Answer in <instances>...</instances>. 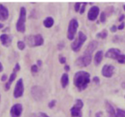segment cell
Returning <instances> with one entry per match:
<instances>
[{"mask_svg":"<svg viewBox=\"0 0 125 117\" xmlns=\"http://www.w3.org/2000/svg\"><path fill=\"white\" fill-rule=\"evenodd\" d=\"M73 82L79 91L84 90L90 82V74L87 71H77L74 76Z\"/></svg>","mask_w":125,"mask_h":117,"instance_id":"1","label":"cell"},{"mask_svg":"<svg viewBox=\"0 0 125 117\" xmlns=\"http://www.w3.org/2000/svg\"><path fill=\"white\" fill-rule=\"evenodd\" d=\"M25 41L30 47H38L43 44V37L41 34L26 36H25Z\"/></svg>","mask_w":125,"mask_h":117,"instance_id":"2","label":"cell"},{"mask_svg":"<svg viewBox=\"0 0 125 117\" xmlns=\"http://www.w3.org/2000/svg\"><path fill=\"white\" fill-rule=\"evenodd\" d=\"M26 9L25 7H21L20 9V15L16 22V30L19 32H25L26 31Z\"/></svg>","mask_w":125,"mask_h":117,"instance_id":"3","label":"cell"},{"mask_svg":"<svg viewBox=\"0 0 125 117\" xmlns=\"http://www.w3.org/2000/svg\"><path fill=\"white\" fill-rule=\"evenodd\" d=\"M86 40H87V36H86V35L84 34L83 32H82V31H79L77 38L75 40L74 42H73V43H72V45H71L72 49H73L74 52H78L79 50L81 49L83 44L84 42H85Z\"/></svg>","mask_w":125,"mask_h":117,"instance_id":"4","label":"cell"},{"mask_svg":"<svg viewBox=\"0 0 125 117\" xmlns=\"http://www.w3.org/2000/svg\"><path fill=\"white\" fill-rule=\"evenodd\" d=\"M77 27H78V22L77 19H72L69 22L67 30V38L69 40H73L74 38Z\"/></svg>","mask_w":125,"mask_h":117,"instance_id":"5","label":"cell"},{"mask_svg":"<svg viewBox=\"0 0 125 117\" xmlns=\"http://www.w3.org/2000/svg\"><path fill=\"white\" fill-rule=\"evenodd\" d=\"M20 70H21L20 64H19V63H16V64H15V67H14V70H13V71H12L11 75H10V78H9L8 81H7L6 84H5V86H4V90L5 91L10 90L12 83H13V81H15V78H16V76H17V72H18Z\"/></svg>","mask_w":125,"mask_h":117,"instance_id":"6","label":"cell"},{"mask_svg":"<svg viewBox=\"0 0 125 117\" xmlns=\"http://www.w3.org/2000/svg\"><path fill=\"white\" fill-rule=\"evenodd\" d=\"M83 107V103L81 99H77L75 104L71 109V114L73 117H82V109Z\"/></svg>","mask_w":125,"mask_h":117,"instance_id":"7","label":"cell"},{"mask_svg":"<svg viewBox=\"0 0 125 117\" xmlns=\"http://www.w3.org/2000/svg\"><path fill=\"white\" fill-rule=\"evenodd\" d=\"M31 93L36 101H41L44 97V91L39 86H33L31 88Z\"/></svg>","mask_w":125,"mask_h":117,"instance_id":"8","label":"cell"},{"mask_svg":"<svg viewBox=\"0 0 125 117\" xmlns=\"http://www.w3.org/2000/svg\"><path fill=\"white\" fill-rule=\"evenodd\" d=\"M24 93V84H23V79L20 78L17 81L16 84H15V88L14 90V97L15 99H19L21 98Z\"/></svg>","mask_w":125,"mask_h":117,"instance_id":"9","label":"cell"},{"mask_svg":"<svg viewBox=\"0 0 125 117\" xmlns=\"http://www.w3.org/2000/svg\"><path fill=\"white\" fill-rule=\"evenodd\" d=\"M91 60H92V56L91 55L83 54V56L79 57L76 61V64L79 67H86L89 64H90Z\"/></svg>","mask_w":125,"mask_h":117,"instance_id":"10","label":"cell"},{"mask_svg":"<svg viewBox=\"0 0 125 117\" xmlns=\"http://www.w3.org/2000/svg\"><path fill=\"white\" fill-rule=\"evenodd\" d=\"M23 111V106L21 104H15L10 108V114L11 117H21Z\"/></svg>","mask_w":125,"mask_h":117,"instance_id":"11","label":"cell"},{"mask_svg":"<svg viewBox=\"0 0 125 117\" xmlns=\"http://www.w3.org/2000/svg\"><path fill=\"white\" fill-rule=\"evenodd\" d=\"M115 67L112 64H105L101 70V74L105 77H112L114 74Z\"/></svg>","mask_w":125,"mask_h":117,"instance_id":"12","label":"cell"},{"mask_svg":"<svg viewBox=\"0 0 125 117\" xmlns=\"http://www.w3.org/2000/svg\"><path fill=\"white\" fill-rule=\"evenodd\" d=\"M100 13V9L98 6H93L92 8L89 9V13H88V18H89V20L91 21H94L97 16L99 15Z\"/></svg>","mask_w":125,"mask_h":117,"instance_id":"13","label":"cell"},{"mask_svg":"<svg viewBox=\"0 0 125 117\" xmlns=\"http://www.w3.org/2000/svg\"><path fill=\"white\" fill-rule=\"evenodd\" d=\"M0 41H1L2 44L5 47H10V45L11 44L12 41H13V36L11 35L6 34L3 33L0 36Z\"/></svg>","mask_w":125,"mask_h":117,"instance_id":"14","label":"cell"},{"mask_svg":"<svg viewBox=\"0 0 125 117\" xmlns=\"http://www.w3.org/2000/svg\"><path fill=\"white\" fill-rule=\"evenodd\" d=\"M121 54V50L118 48H110L107 50V52L105 53V57L110 59H116L117 58L118 55Z\"/></svg>","mask_w":125,"mask_h":117,"instance_id":"15","label":"cell"},{"mask_svg":"<svg viewBox=\"0 0 125 117\" xmlns=\"http://www.w3.org/2000/svg\"><path fill=\"white\" fill-rule=\"evenodd\" d=\"M98 42L97 41H92L90 42V43H89V45H88L87 48L85 49V51H84V54L86 55H91L92 54V53L94 51V50L97 48L98 47Z\"/></svg>","mask_w":125,"mask_h":117,"instance_id":"16","label":"cell"},{"mask_svg":"<svg viewBox=\"0 0 125 117\" xmlns=\"http://www.w3.org/2000/svg\"><path fill=\"white\" fill-rule=\"evenodd\" d=\"M9 18V9L6 6L0 3V20L5 21Z\"/></svg>","mask_w":125,"mask_h":117,"instance_id":"17","label":"cell"},{"mask_svg":"<svg viewBox=\"0 0 125 117\" xmlns=\"http://www.w3.org/2000/svg\"><path fill=\"white\" fill-rule=\"evenodd\" d=\"M105 109H106V112H107L108 117H120L117 114V112L115 111L114 108L112 107V105L110 103H108V102L105 103Z\"/></svg>","mask_w":125,"mask_h":117,"instance_id":"18","label":"cell"},{"mask_svg":"<svg viewBox=\"0 0 125 117\" xmlns=\"http://www.w3.org/2000/svg\"><path fill=\"white\" fill-rule=\"evenodd\" d=\"M102 59H103V52L100 50V51H98L97 53L94 55V64L95 65H98V64H100V62L102 61Z\"/></svg>","mask_w":125,"mask_h":117,"instance_id":"19","label":"cell"},{"mask_svg":"<svg viewBox=\"0 0 125 117\" xmlns=\"http://www.w3.org/2000/svg\"><path fill=\"white\" fill-rule=\"evenodd\" d=\"M54 19L52 17L49 16V17H46L43 20V26H44L46 28H50V27H53L54 25Z\"/></svg>","mask_w":125,"mask_h":117,"instance_id":"20","label":"cell"},{"mask_svg":"<svg viewBox=\"0 0 125 117\" xmlns=\"http://www.w3.org/2000/svg\"><path fill=\"white\" fill-rule=\"evenodd\" d=\"M61 83L62 88H66L68 85V83H69V77H68L67 73H64V74L62 75L61 79Z\"/></svg>","mask_w":125,"mask_h":117,"instance_id":"21","label":"cell"},{"mask_svg":"<svg viewBox=\"0 0 125 117\" xmlns=\"http://www.w3.org/2000/svg\"><path fill=\"white\" fill-rule=\"evenodd\" d=\"M96 36H97V37L102 38V39H105V38L107 36V31H106V30H103L101 32L98 33V34L96 35Z\"/></svg>","mask_w":125,"mask_h":117,"instance_id":"22","label":"cell"},{"mask_svg":"<svg viewBox=\"0 0 125 117\" xmlns=\"http://www.w3.org/2000/svg\"><path fill=\"white\" fill-rule=\"evenodd\" d=\"M17 48L20 50H24L26 48V44L23 41H18L17 42Z\"/></svg>","mask_w":125,"mask_h":117,"instance_id":"23","label":"cell"},{"mask_svg":"<svg viewBox=\"0 0 125 117\" xmlns=\"http://www.w3.org/2000/svg\"><path fill=\"white\" fill-rule=\"evenodd\" d=\"M120 64H125V54H120L116 59Z\"/></svg>","mask_w":125,"mask_h":117,"instance_id":"24","label":"cell"},{"mask_svg":"<svg viewBox=\"0 0 125 117\" xmlns=\"http://www.w3.org/2000/svg\"><path fill=\"white\" fill-rule=\"evenodd\" d=\"M32 117H50V116H49L48 115L45 114V113H43V112H39L38 115L33 114L32 115Z\"/></svg>","mask_w":125,"mask_h":117,"instance_id":"25","label":"cell"},{"mask_svg":"<svg viewBox=\"0 0 125 117\" xmlns=\"http://www.w3.org/2000/svg\"><path fill=\"white\" fill-rule=\"evenodd\" d=\"M38 71V66L37 65V64H32V65L31 66V71L32 73H37Z\"/></svg>","mask_w":125,"mask_h":117,"instance_id":"26","label":"cell"},{"mask_svg":"<svg viewBox=\"0 0 125 117\" xmlns=\"http://www.w3.org/2000/svg\"><path fill=\"white\" fill-rule=\"evenodd\" d=\"M56 104V100H54V99H53V100H51L50 103H49V108L50 109H53V108L54 107V105H55Z\"/></svg>","mask_w":125,"mask_h":117,"instance_id":"27","label":"cell"},{"mask_svg":"<svg viewBox=\"0 0 125 117\" xmlns=\"http://www.w3.org/2000/svg\"><path fill=\"white\" fill-rule=\"evenodd\" d=\"M59 61H60V63H61V64H65V63L66 62V57H64V56H62V55H61V56L59 57Z\"/></svg>","mask_w":125,"mask_h":117,"instance_id":"28","label":"cell"},{"mask_svg":"<svg viewBox=\"0 0 125 117\" xmlns=\"http://www.w3.org/2000/svg\"><path fill=\"white\" fill-rule=\"evenodd\" d=\"M82 3H75V6H74V9H75V11H80V6H82Z\"/></svg>","mask_w":125,"mask_h":117,"instance_id":"29","label":"cell"},{"mask_svg":"<svg viewBox=\"0 0 125 117\" xmlns=\"http://www.w3.org/2000/svg\"><path fill=\"white\" fill-rule=\"evenodd\" d=\"M100 21L105 22V12H102L101 15H100Z\"/></svg>","mask_w":125,"mask_h":117,"instance_id":"30","label":"cell"},{"mask_svg":"<svg viewBox=\"0 0 125 117\" xmlns=\"http://www.w3.org/2000/svg\"><path fill=\"white\" fill-rule=\"evenodd\" d=\"M86 4H87V3H83V5H82V8H81V9H80V14H81V15H82V14H83L84 10H85Z\"/></svg>","mask_w":125,"mask_h":117,"instance_id":"31","label":"cell"},{"mask_svg":"<svg viewBox=\"0 0 125 117\" xmlns=\"http://www.w3.org/2000/svg\"><path fill=\"white\" fill-rule=\"evenodd\" d=\"M7 80H8V76H7V75L3 74V76H2V77H1V81H6Z\"/></svg>","mask_w":125,"mask_h":117,"instance_id":"32","label":"cell"},{"mask_svg":"<svg viewBox=\"0 0 125 117\" xmlns=\"http://www.w3.org/2000/svg\"><path fill=\"white\" fill-rule=\"evenodd\" d=\"M63 48H64V43H63V42H61V43H59V44H58V49L61 50Z\"/></svg>","mask_w":125,"mask_h":117,"instance_id":"33","label":"cell"},{"mask_svg":"<svg viewBox=\"0 0 125 117\" xmlns=\"http://www.w3.org/2000/svg\"><path fill=\"white\" fill-rule=\"evenodd\" d=\"M93 81H94L96 84H99V83H100V78L97 77V76H94V77L93 78Z\"/></svg>","mask_w":125,"mask_h":117,"instance_id":"34","label":"cell"},{"mask_svg":"<svg viewBox=\"0 0 125 117\" xmlns=\"http://www.w3.org/2000/svg\"><path fill=\"white\" fill-rule=\"evenodd\" d=\"M42 64H43L42 60H41V59H38V60L37 61V65H38V66H42Z\"/></svg>","mask_w":125,"mask_h":117,"instance_id":"35","label":"cell"},{"mask_svg":"<svg viewBox=\"0 0 125 117\" xmlns=\"http://www.w3.org/2000/svg\"><path fill=\"white\" fill-rule=\"evenodd\" d=\"M117 27H116V26H112V28H111V31H113V32H115V31H117Z\"/></svg>","mask_w":125,"mask_h":117,"instance_id":"36","label":"cell"},{"mask_svg":"<svg viewBox=\"0 0 125 117\" xmlns=\"http://www.w3.org/2000/svg\"><path fill=\"white\" fill-rule=\"evenodd\" d=\"M124 23H121V25L119 26V27H117V29L118 30H122V29H124Z\"/></svg>","mask_w":125,"mask_h":117,"instance_id":"37","label":"cell"},{"mask_svg":"<svg viewBox=\"0 0 125 117\" xmlns=\"http://www.w3.org/2000/svg\"><path fill=\"white\" fill-rule=\"evenodd\" d=\"M102 116V112H98L95 114V117H101Z\"/></svg>","mask_w":125,"mask_h":117,"instance_id":"38","label":"cell"},{"mask_svg":"<svg viewBox=\"0 0 125 117\" xmlns=\"http://www.w3.org/2000/svg\"><path fill=\"white\" fill-rule=\"evenodd\" d=\"M64 69H65V71H68L70 70V66L69 65H65Z\"/></svg>","mask_w":125,"mask_h":117,"instance_id":"39","label":"cell"},{"mask_svg":"<svg viewBox=\"0 0 125 117\" xmlns=\"http://www.w3.org/2000/svg\"><path fill=\"white\" fill-rule=\"evenodd\" d=\"M3 64H2V63L0 62V72L3 71Z\"/></svg>","mask_w":125,"mask_h":117,"instance_id":"40","label":"cell"},{"mask_svg":"<svg viewBox=\"0 0 125 117\" xmlns=\"http://www.w3.org/2000/svg\"><path fill=\"white\" fill-rule=\"evenodd\" d=\"M124 19H125V15H121V16H120V18H119V20H120V21H122Z\"/></svg>","mask_w":125,"mask_h":117,"instance_id":"41","label":"cell"},{"mask_svg":"<svg viewBox=\"0 0 125 117\" xmlns=\"http://www.w3.org/2000/svg\"><path fill=\"white\" fill-rule=\"evenodd\" d=\"M9 30H10V28H9V27H7V28H5L4 30H3V32H7V31H8Z\"/></svg>","mask_w":125,"mask_h":117,"instance_id":"42","label":"cell"},{"mask_svg":"<svg viewBox=\"0 0 125 117\" xmlns=\"http://www.w3.org/2000/svg\"><path fill=\"white\" fill-rule=\"evenodd\" d=\"M3 27H4V25H3V24H2V23H0V29H2Z\"/></svg>","mask_w":125,"mask_h":117,"instance_id":"43","label":"cell"},{"mask_svg":"<svg viewBox=\"0 0 125 117\" xmlns=\"http://www.w3.org/2000/svg\"><path fill=\"white\" fill-rule=\"evenodd\" d=\"M122 88H125V82H123L122 83Z\"/></svg>","mask_w":125,"mask_h":117,"instance_id":"44","label":"cell"},{"mask_svg":"<svg viewBox=\"0 0 125 117\" xmlns=\"http://www.w3.org/2000/svg\"><path fill=\"white\" fill-rule=\"evenodd\" d=\"M124 9L125 10V5H124Z\"/></svg>","mask_w":125,"mask_h":117,"instance_id":"45","label":"cell"},{"mask_svg":"<svg viewBox=\"0 0 125 117\" xmlns=\"http://www.w3.org/2000/svg\"><path fill=\"white\" fill-rule=\"evenodd\" d=\"M0 99H1V96H0Z\"/></svg>","mask_w":125,"mask_h":117,"instance_id":"46","label":"cell"}]
</instances>
